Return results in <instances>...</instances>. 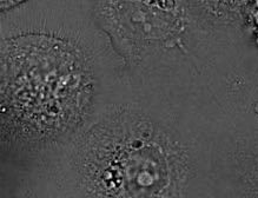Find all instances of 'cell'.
Returning <instances> with one entry per match:
<instances>
[{
  "mask_svg": "<svg viewBox=\"0 0 258 198\" xmlns=\"http://www.w3.org/2000/svg\"><path fill=\"white\" fill-rule=\"evenodd\" d=\"M90 55L64 37L3 38V152L40 159L66 149L88 126L98 81Z\"/></svg>",
  "mask_w": 258,
  "mask_h": 198,
  "instance_id": "cell-2",
  "label": "cell"
},
{
  "mask_svg": "<svg viewBox=\"0 0 258 198\" xmlns=\"http://www.w3.org/2000/svg\"><path fill=\"white\" fill-rule=\"evenodd\" d=\"M70 189L84 197H189L202 182L196 141L175 118L139 103L112 105L65 152Z\"/></svg>",
  "mask_w": 258,
  "mask_h": 198,
  "instance_id": "cell-1",
  "label": "cell"
},
{
  "mask_svg": "<svg viewBox=\"0 0 258 198\" xmlns=\"http://www.w3.org/2000/svg\"><path fill=\"white\" fill-rule=\"evenodd\" d=\"M92 15L121 65L142 81L201 75L224 44L190 0H92Z\"/></svg>",
  "mask_w": 258,
  "mask_h": 198,
  "instance_id": "cell-3",
  "label": "cell"
},
{
  "mask_svg": "<svg viewBox=\"0 0 258 198\" xmlns=\"http://www.w3.org/2000/svg\"><path fill=\"white\" fill-rule=\"evenodd\" d=\"M30 2V0H2V13L6 15V13L12 11L20 5L25 4V3Z\"/></svg>",
  "mask_w": 258,
  "mask_h": 198,
  "instance_id": "cell-5",
  "label": "cell"
},
{
  "mask_svg": "<svg viewBox=\"0 0 258 198\" xmlns=\"http://www.w3.org/2000/svg\"><path fill=\"white\" fill-rule=\"evenodd\" d=\"M203 22L223 43L243 29L254 0H190Z\"/></svg>",
  "mask_w": 258,
  "mask_h": 198,
  "instance_id": "cell-4",
  "label": "cell"
}]
</instances>
